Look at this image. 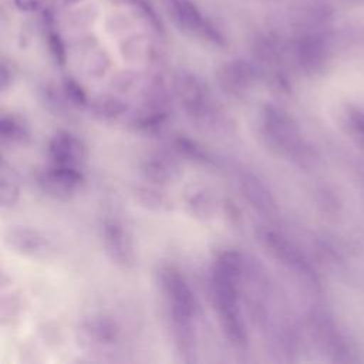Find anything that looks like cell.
<instances>
[{"label": "cell", "mask_w": 364, "mask_h": 364, "mask_svg": "<svg viewBox=\"0 0 364 364\" xmlns=\"http://www.w3.org/2000/svg\"><path fill=\"white\" fill-rule=\"evenodd\" d=\"M262 136L274 152L300 165L311 162V151L303 141L294 119L280 107L267 104L260 114Z\"/></svg>", "instance_id": "obj_1"}, {"label": "cell", "mask_w": 364, "mask_h": 364, "mask_svg": "<svg viewBox=\"0 0 364 364\" xmlns=\"http://www.w3.org/2000/svg\"><path fill=\"white\" fill-rule=\"evenodd\" d=\"M175 95L192 119V122L202 127H216L220 121V111L215 104L208 85L195 74L181 71L173 81Z\"/></svg>", "instance_id": "obj_2"}, {"label": "cell", "mask_w": 364, "mask_h": 364, "mask_svg": "<svg viewBox=\"0 0 364 364\" xmlns=\"http://www.w3.org/2000/svg\"><path fill=\"white\" fill-rule=\"evenodd\" d=\"M256 237L262 247L279 263L286 266L306 283L311 286L317 283L314 270L304 257V255L291 240H289L280 232L269 228H260L256 232Z\"/></svg>", "instance_id": "obj_3"}, {"label": "cell", "mask_w": 364, "mask_h": 364, "mask_svg": "<svg viewBox=\"0 0 364 364\" xmlns=\"http://www.w3.org/2000/svg\"><path fill=\"white\" fill-rule=\"evenodd\" d=\"M171 18L176 27L203 41L215 46H225V37L219 28L203 16L198 6L192 0H165Z\"/></svg>", "instance_id": "obj_4"}, {"label": "cell", "mask_w": 364, "mask_h": 364, "mask_svg": "<svg viewBox=\"0 0 364 364\" xmlns=\"http://www.w3.org/2000/svg\"><path fill=\"white\" fill-rule=\"evenodd\" d=\"M159 286L166 301V309L192 317L198 316V301L185 277L172 266L159 272Z\"/></svg>", "instance_id": "obj_5"}, {"label": "cell", "mask_w": 364, "mask_h": 364, "mask_svg": "<svg viewBox=\"0 0 364 364\" xmlns=\"http://www.w3.org/2000/svg\"><path fill=\"white\" fill-rule=\"evenodd\" d=\"M82 182L84 176L77 166L58 164H53L38 176V185L41 189L55 199L71 198L80 189Z\"/></svg>", "instance_id": "obj_6"}, {"label": "cell", "mask_w": 364, "mask_h": 364, "mask_svg": "<svg viewBox=\"0 0 364 364\" xmlns=\"http://www.w3.org/2000/svg\"><path fill=\"white\" fill-rule=\"evenodd\" d=\"M102 246L107 256L118 266L129 267L134 264L135 253L129 233L117 219H105L101 226Z\"/></svg>", "instance_id": "obj_7"}, {"label": "cell", "mask_w": 364, "mask_h": 364, "mask_svg": "<svg viewBox=\"0 0 364 364\" xmlns=\"http://www.w3.org/2000/svg\"><path fill=\"white\" fill-rule=\"evenodd\" d=\"M257 78L256 68L245 60H232L225 63L218 71V82L220 88L232 95L242 97L255 85Z\"/></svg>", "instance_id": "obj_8"}, {"label": "cell", "mask_w": 364, "mask_h": 364, "mask_svg": "<svg viewBox=\"0 0 364 364\" xmlns=\"http://www.w3.org/2000/svg\"><path fill=\"white\" fill-rule=\"evenodd\" d=\"M7 246L26 257L47 259L54 253L53 243L38 230L30 228H13L6 235Z\"/></svg>", "instance_id": "obj_9"}, {"label": "cell", "mask_w": 364, "mask_h": 364, "mask_svg": "<svg viewBox=\"0 0 364 364\" xmlns=\"http://www.w3.org/2000/svg\"><path fill=\"white\" fill-rule=\"evenodd\" d=\"M296 60L307 74L320 73L328 58V44L321 34L307 33L297 38L294 46Z\"/></svg>", "instance_id": "obj_10"}, {"label": "cell", "mask_w": 364, "mask_h": 364, "mask_svg": "<svg viewBox=\"0 0 364 364\" xmlns=\"http://www.w3.org/2000/svg\"><path fill=\"white\" fill-rule=\"evenodd\" d=\"M239 188L246 202L260 215L272 218L277 212V202L270 189L253 173H243L239 179Z\"/></svg>", "instance_id": "obj_11"}, {"label": "cell", "mask_w": 364, "mask_h": 364, "mask_svg": "<svg viewBox=\"0 0 364 364\" xmlns=\"http://www.w3.org/2000/svg\"><path fill=\"white\" fill-rule=\"evenodd\" d=\"M48 155L53 164L78 168L85 158V146L80 138L63 131L50 139Z\"/></svg>", "instance_id": "obj_12"}, {"label": "cell", "mask_w": 364, "mask_h": 364, "mask_svg": "<svg viewBox=\"0 0 364 364\" xmlns=\"http://www.w3.org/2000/svg\"><path fill=\"white\" fill-rule=\"evenodd\" d=\"M311 330L317 340V343L327 351V354L334 355V360H337L336 355L344 354V343L340 337V334L336 331L334 324L331 320L323 314V313H314L311 314Z\"/></svg>", "instance_id": "obj_13"}, {"label": "cell", "mask_w": 364, "mask_h": 364, "mask_svg": "<svg viewBox=\"0 0 364 364\" xmlns=\"http://www.w3.org/2000/svg\"><path fill=\"white\" fill-rule=\"evenodd\" d=\"M142 175L152 183L165 185L172 182L178 173V165L165 154H155L148 156L142 164Z\"/></svg>", "instance_id": "obj_14"}, {"label": "cell", "mask_w": 364, "mask_h": 364, "mask_svg": "<svg viewBox=\"0 0 364 364\" xmlns=\"http://www.w3.org/2000/svg\"><path fill=\"white\" fill-rule=\"evenodd\" d=\"M88 341H92L94 344H102L109 346L118 341L119 338V327L118 324L107 316H98L87 320L82 324L81 330Z\"/></svg>", "instance_id": "obj_15"}, {"label": "cell", "mask_w": 364, "mask_h": 364, "mask_svg": "<svg viewBox=\"0 0 364 364\" xmlns=\"http://www.w3.org/2000/svg\"><path fill=\"white\" fill-rule=\"evenodd\" d=\"M216 199L212 193L206 192L205 189H199L192 192L186 199L188 212L199 219V220H209L216 215Z\"/></svg>", "instance_id": "obj_16"}, {"label": "cell", "mask_w": 364, "mask_h": 364, "mask_svg": "<svg viewBox=\"0 0 364 364\" xmlns=\"http://www.w3.org/2000/svg\"><path fill=\"white\" fill-rule=\"evenodd\" d=\"M173 146L175 151L179 152L181 155L189 158L191 161L199 162L202 165H212L213 158L212 155L198 142L186 138V136H178L173 139Z\"/></svg>", "instance_id": "obj_17"}, {"label": "cell", "mask_w": 364, "mask_h": 364, "mask_svg": "<svg viewBox=\"0 0 364 364\" xmlns=\"http://www.w3.org/2000/svg\"><path fill=\"white\" fill-rule=\"evenodd\" d=\"M135 199L141 206L154 212H164L171 208V202L166 195L154 188H138L135 191Z\"/></svg>", "instance_id": "obj_18"}, {"label": "cell", "mask_w": 364, "mask_h": 364, "mask_svg": "<svg viewBox=\"0 0 364 364\" xmlns=\"http://www.w3.org/2000/svg\"><path fill=\"white\" fill-rule=\"evenodd\" d=\"M127 111V105L117 97H101L92 102V112L101 119H117Z\"/></svg>", "instance_id": "obj_19"}, {"label": "cell", "mask_w": 364, "mask_h": 364, "mask_svg": "<svg viewBox=\"0 0 364 364\" xmlns=\"http://www.w3.org/2000/svg\"><path fill=\"white\" fill-rule=\"evenodd\" d=\"M0 135L3 144H20L26 138V128L24 125L14 117L3 115L0 121Z\"/></svg>", "instance_id": "obj_20"}, {"label": "cell", "mask_w": 364, "mask_h": 364, "mask_svg": "<svg viewBox=\"0 0 364 364\" xmlns=\"http://www.w3.org/2000/svg\"><path fill=\"white\" fill-rule=\"evenodd\" d=\"M20 196V189L17 182L6 173V171L1 172L0 178V203L3 208H11L17 203Z\"/></svg>", "instance_id": "obj_21"}, {"label": "cell", "mask_w": 364, "mask_h": 364, "mask_svg": "<svg viewBox=\"0 0 364 364\" xmlns=\"http://www.w3.org/2000/svg\"><path fill=\"white\" fill-rule=\"evenodd\" d=\"M129 4H132L135 9H138V11L144 16V18L159 33L164 31V26L159 20V17L156 16L155 10L152 9V6L148 3V0H124Z\"/></svg>", "instance_id": "obj_22"}, {"label": "cell", "mask_w": 364, "mask_h": 364, "mask_svg": "<svg viewBox=\"0 0 364 364\" xmlns=\"http://www.w3.org/2000/svg\"><path fill=\"white\" fill-rule=\"evenodd\" d=\"M47 44H48V50H50L51 55L54 57L55 63L60 64V65H64V63H65V48H64V43H63L60 34L50 30L47 33Z\"/></svg>", "instance_id": "obj_23"}, {"label": "cell", "mask_w": 364, "mask_h": 364, "mask_svg": "<svg viewBox=\"0 0 364 364\" xmlns=\"http://www.w3.org/2000/svg\"><path fill=\"white\" fill-rule=\"evenodd\" d=\"M347 124L351 134L364 146V112L354 109L347 114Z\"/></svg>", "instance_id": "obj_24"}, {"label": "cell", "mask_w": 364, "mask_h": 364, "mask_svg": "<svg viewBox=\"0 0 364 364\" xmlns=\"http://www.w3.org/2000/svg\"><path fill=\"white\" fill-rule=\"evenodd\" d=\"M64 91H65V95H67V98L73 102V104H75V105H85L87 104V95H85V92H84V90H82V87L78 84V82H75L74 80H65V82H64Z\"/></svg>", "instance_id": "obj_25"}, {"label": "cell", "mask_w": 364, "mask_h": 364, "mask_svg": "<svg viewBox=\"0 0 364 364\" xmlns=\"http://www.w3.org/2000/svg\"><path fill=\"white\" fill-rule=\"evenodd\" d=\"M50 0H14V6L21 11H37Z\"/></svg>", "instance_id": "obj_26"}, {"label": "cell", "mask_w": 364, "mask_h": 364, "mask_svg": "<svg viewBox=\"0 0 364 364\" xmlns=\"http://www.w3.org/2000/svg\"><path fill=\"white\" fill-rule=\"evenodd\" d=\"M11 80V75L9 74V70L6 67V64L3 63L1 64V68H0V82H1V90H6L7 85H9V81Z\"/></svg>", "instance_id": "obj_27"}]
</instances>
